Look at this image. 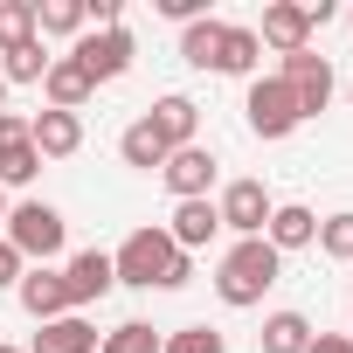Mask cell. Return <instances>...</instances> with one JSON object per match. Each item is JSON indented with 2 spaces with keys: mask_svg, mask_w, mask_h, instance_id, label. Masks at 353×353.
<instances>
[{
  "mask_svg": "<svg viewBox=\"0 0 353 353\" xmlns=\"http://www.w3.org/2000/svg\"><path fill=\"white\" fill-rule=\"evenodd\" d=\"M21 270H28V263L14 256V243H8V236H0V291H14V284H21Z\"/></svg>",
  "mask_w": 353,
  "mask_h": 353,
  "instance_id": "obj_30",
  "label": "cell"
},
{
  "mask_svg": "<svg viewBox=\"0 0 353 353\" xmlns=\"http://www.w3.org/2000/svg\"><path fill=\"white\" fill-rule=\"evenodd\" d=\"M35 173H42V152L28 145V118L0 111V188H28Z\"/></svg>",
  "mask_w": 353,
  "mask_h": 353,
  "instance_id": "obj_11",
  "label": "cell"
},
{
  "mask_svg": "<svg viewBox=\"0 0 353 353\" xmlns=\"http://www.w3.org/2000/svg\"><path fill=\"white\" fill-rule=\"evenodd\" d=\"M0 111H8V77H0Z\"/></svg>",
  "mask_w": 353,
  "mask_h": 353,
  "instance_id": "obj_33",
  "label": "cell"
},
{
  "mask_svg": "<svg viewBox=\"0 0 353 353\" xmlns=\"http://www.w3.org/2000/svg\"><path fill=\"white\" fill-rule=\"evenodd\" d=\"M305 353H353V339H346V332H312Z\"/></svg>",
  "mask_w": 353,
  "mask_h": 353,
  "instance_id": "obj_31",
  "label": "cell"
},
{
  "mask_svg": "<svg viewBox=\"0 0 353 353\" xmlns=\"http://www.w3.org/2000/svg\"><path fill=\"white\" fill-rule=\"evenodd\" d=\"M145 125L166 139V152H181V145H194V132H201V104L181 97V90H166V97L145 111Z\"/></svg>",
  "mask_w": 353,
  "mask_h": 353,
  "instance_id": "obj_15",
  "label": "cell"
},
{
  "mask_svg": "<svg viewBox=\"0 0 353 353\" xmlns=\"http://www.w3.org/2000/svg\"><path fill=\"white\" fill-rule=\"evenodd\" d=\"M256 63H263L256 28H236L229 21V35H222V77H256Z\"/></svg>",
  "mask_w": 353,
  "mask_h": 353,
  "instance_id": "obj_22",
  "label": "cell"
},
{
  "mask_svg": "<svg viewBox=\"0 0 353 353\" xmlns=\"http://www.w3.org/2000/svg\"><path fill=\"white\" fill-rule=\"evenodd\" d=\"M270 208H277V201H270L263 181H229L222 201H215V215H222V229H236V243H243V236H263Z\"/></svg>",
  "mask_w": 353,
  "mask_h": 353,
  "instance_id": "obj_9",
  "label": "cell"
},
{
  "mask_svg": "<svg viewBox=\"0 0 353 353\" xmlns=\"http://www.w3.org/2000/svg\"><path fill=\"white\" fill-rule=\"evenodd\" d=\"M111 270H118V284H132V291H181V284H194V256L188 250H173V236L152 222V229H132L118 250H111Z\"/></svg>",
  "mask_w": 353,
  "mask_h": 353,
  "instance_id": "obj_1",
  "label": "cell"
},
{
  "mask_svg": "<svg viewBox=\"0 0 353 353\" xmlns=\"http://www.w3.org/2000/svg\"><path fill=\"white\" fill-rule=\"evenodd\" d=\"M70 56L83 63V77H90V83H118V77L132 70V56H139V49H132V35H125V28H83Z\"/></svg>",
  "mask_w": 353,
  "mask_h": 353,
  "instance_id": "obj_7",
  "label": "cell"
},
{
  "mask_svg": "<svg viewBox=\"0 0 353 353\" xmlns=\"http://www.w3.org/2000/svg\"><path fill=\"white\" fill-rule=\"evenodd\" d=\"M159 181H166V194H173V201H208V194H215V181H222V166H215V152L194 139V145H181V152H166Z\"/></svg>",
  "mask_w": 353,
  "mask_h": 353,
  "instance_id": "obj_6",
  "label": "cell"
},
{
  "mask_svg": "<svg viewBox=\"0 0 353 353\" xmlns=\"http://www.w3.org/2000/svg\"><path fill=\"white\" fill-rule=\"evenodd\" d=\"M97 325L83 319V312H63V319H49L35 339H28V353H97Z\"/></svg>",
  "mask_w": 353,
  "mask_h": 353,
  "instance_id": "obj_18",
  "label": "cell"
},
{
  "mask_svg": "<svg viewBox=\"0 0 353 353\" xmlns=\"http://www.w3.org/2000/svg\"><path fill=\"white\" fill-rule=\"evenodd\" d=\"M0 229H8V188H0Z\"/></svg>",
  "mask_w": 353,
  "mask_h": 353,
  "instance_id": "obj_32",
  "label": "cell"
},
{
  "mask_svg": "<svg viewBox=\"0 0 353 353\" xmlns=\"http://www.w3.org/2000/svg\"><path fill=\"white\" fill-rule=\"evenodd\" d=\"M90 28H125V0H83Z\"/></svg>",
  "mask_w": 353,
  "mask_h": 353,
  "instance_id": "obj_29",
  "label": "cell"
},
{
  "mask_svg": "<svg viewBox=\"0 0 353 353\" xmlns=\"http://www.w3.org/2000/svg\"><path fill=\"white\" fill-rule=\"evenodd\" d=\"M159 353H229V339L215 325H181V332H166Z\"/></svg>",
  "mask_w": 353,
  "mask_h": 353,
  "instance_id": "obj_27",
  "label": "cell"
},
{
  "mask_svg": "<svg viewBox=\"0 0 353 353\" xmlns=\"http://www.w3.org/2000/svg\"><path fill=\"white\" fill-rule=\"evenodd\" d=\"M284 277V256L263 243V236H243V243H229V256L215 263V298L229 305V312H250V305H263V291Z\"/></svg>",
  "mask_w": 353,
  "mask_h": 353,
  "instance_id": "obj_2",
  "label": "cell"
},
{
  "mask_svg": "<svg viewBox=\"0 0 353 353\" xmlns=\"http://www.w3.org/2000/svg\"><path fill=\"white\" fill-rule=\"evenodd\" d=\"M166 236H173V250H208L215 236H222V215H215V201H173V222H166Z\"/></svg>",
  "mask_w": 353,
  "mask_h": 353,
  "instance_id": "obj_16",
  "label": "cell"
},
{
  "mask_svg": "<svg viewBox=\"0 0 353 353\" xmlns=\"http://www.w3.org/2000/svg\"><path fill=\"white\" fill-rule=\"evenodd\" d=\"M346 339H353V332H346Z\"/></svg>",
  "mask_w": 353,
  "mask_h": 353,
  "instance_id": "obj_37",
  "label": "cell"
},
{
  "mask_svg": "<svg viewBox=\"0 0 353 353\" xmlns=\"http://www.w3.org/2000/svg\"><path fill=\"white\" fill-rule=\"evenodd\" d=\"M319 250H325L332 263H353V208H339V215L319 222Z\"/></svg>",
  "mask_w": 353,
  "mask_h": 353,
  "instance_id": "obj_28",
  "label": "cell"
},
{
  "mask_svg": "<svg viewBox=\"0 0 353 353\" xmlns=\"http://www.w3.org/2000/svg\"><path fill=\"white\" fill-rule=\"evenodd\" d=\"M63 291H70V312H83V305L111 298V291H118V270H111V256H104V250H77V256L63 263Z\"/></svg>",
  "mask_w": 353,
  "mask_h": 353,
  "instance_id": "obj_10",
  "label": "cell"
},
{
  "mask_svg": "<svg viewBox=\"0 0 353 353\" xmlns=\"http://www.w3.org/2000/svg\"><path fill=\"white\" fill-rule=\"evenodd\" d=\"M256 346H263V353H305V346H312V319H305V312H270L263 332H256Z\"/></svg>",
  "mask_w": 353,
  "mask_h": 353,
  "instance_id": "obj_21",
  "label": "cell"
},
{
  "mask_svg": "<svg viewBox=\"0 0 353 353\" xmlns=\"http://www.w3.org/2000/svg\"><path fill=\"white\" fill-rule=\"evenodd\" d=\"M90 14L83 0H35V35H83Z\"/></svg>",
  "mask_w": 353,
  "mask_h": 353,
  "instance_id": "obj_23",
  "label": "cell"
},
{
  "mask_svg": "<svg viewBox=\"0 0 353 353\" xmlns=\"http://www.w3.org/2000/svg\"><path fill=\"white\" fill-rule=\"evenodd\" d=\"M35 42V0H0V56Z\"/></svg>",
  "mask_w": 353,
  "mask_h": 353,
  "instance_id": "obj_25",
  "label": "cell"
},
{
  "mask_svg": "<svg viewBox=\"0 0 353 353\" xmlns=\"http://www.w3.org/2000/svg\"><path fill=\"white\" fill-rule=\"evenodd\" d=\"M263 243H270L277 256L312 250V243H319V215H312L305 201H277V208H270V222H263Z\"/></svg>",
  "mask_w": 353,
  "mask_h": 353,
  "instance_id": "obj_14",
  "label": "cell"
},
{
  "mask_svg": "<svg viewBox=\"0 0 353 353\" xmlns=\"http://www.w3.org/2000/svg\"><path fill=\"white\" fill-rule=\"evenodd\" d=\"M97 353H159V332H152L145 319H125V325H111V332L97 339Z\"/></svg>",
  "mask_w": 353,
  "mask_h": 353,
  "instance_id": "obj_26",
  "label": "cell"
},
{
  "mask_svg": "<svg viewBox=\"0 0 353 353\" xmlns=\"http://www.w3.org/2000/svg\"><path fill=\"white\" fill-rule=\"evenodd\" d=\"M118 159H125L132 173H159V166H166V139H159L145 118H132V125L118 132Z\"/></svg>",
  "mask_w": 353,
  "mask_h": 353,
  "instance_id": "obj_19",
  "label": "cell"
},
{
  "mask_svg": "<svg viewBox=\"0 0 353 353\" xmlns=\"http://www.w3.org/2000/svg\"><path fill=\"white\" fill-rule=\"evenodd\" d=\"M346 28H353V8H346Z\"/></svg>",
  "mask_w": 353,
  "mask_h": 353,
  "instance_id": "obj_35",
  "label": "cell"
},
{
  "mask_svg": "<svg viewBox=\"0 0 353 353\" xmlns=\"http://www.w3.org/2000/svg\"><path fill=\"white\" fill-rule=\"evenodd\" d=\"M49 63H56V56H49V49H42V35H35V42H21V49L0 56V77H8V83H42V77H49Z\"/></svg>",
  "mask_w": 353,
  "mask_h": 353,
  "instance_id": "obj_24",
  "label": "cell"
},
{
  "mask_svg": "<svg viewBox=\"0 0 353 353\" xmlns=\"http://www.w3.org/2000/svg\"><path fill=\"white\" fill-rule=\"evenodd\" d=\"M42 97H49V111H83V104L97 97V83L83 77V63H77V56H56V63H49V77H42Z\"/></svg>",
  "mask_w": 353,
  "mask_h": 353,
  "instance_id": "obj_17",
  "label": "cell"
},
{
  "mask_svg": "<svg viewBox=\"0 0 353 353\" xmlns=\"http://www.w3.org/2000/svg\"><path fill=\"white\" fill-rule=\"evenodd\" d=\"M14 243V256L21 263H56L63 256V243H70V222H63V208H49V201H14L8 208V229H0Z\"/></svg>",
  "mask_w": 353,
  "mask_h": 353,
  "instance_id": "obj_3",
  "label": "cell"
},
{
  "mask_svg": "<svg viewBox=\"0 0 353 353\" xmlns=\"http://www.w3.org/2000/svg\"><path fill=\"white\" fill-rule=\"evenodd\" d=\"M222 35H229V21L201 14V21H188V35H181V56H188L194 70H222Z\"/></svg>",
  "mask_w": 353,
  "mask_h": 353,
  "instance_id": "obj_20",
  "label": "cell"
},
{
  "mask_svg": "<svg viewBox=\"0 0 353 353\" xmlns=\"http://www.w3.org/2000/svg\"><path fill=\"white\" fill-rule=\"evenodd\" d=\"M346 97H353V83H346Z\"/></svg>",
  "mask_w": 353,
  "mask_h": 353,
  "instance_id": "obj_36",
  "label": "cell"
},
{
  "mask_svg": "<svg viewBox=\"0 0 353 353\" xmlns=\"http://www.w3.org/2000/svg\"><path fill=\"white\" fill-rule=\"evenodd\" d=\"M312 35H319V21H312L305 0H270V8H263V28H256V42H263V49L298 56V49H312Z\"/></svg>",
  "mask_w": 353,
  "mask_h": 353,
  "instance_id": "obj_8",
  "label": "cell"
},
{
  "mask_svg": "<svg viewBox=\"0 0 353 353\" xmlns=\"http://www.w3.org/2000/svg\"><path fill=\"white\" fill-rule=\"evenodd\" d=\"M0 353H28V346H0Z\"/></svg>",
  "mask_w": 353,
  "mask_h": 353,
  "instance_id": "obj_34",
  "label": "cell"
},
{
  "mask_svg": "<svg viewBox=\"0 0 353 353\" xmlns=\"http://www.w3.org/2000/svg\"><path fill=\"white\" fill-rule=\"evenodd\" d=\"M14 298H21V312H28L35 325H49V319H63V312H70L63 270H49V263H28V270H21V284H14Z\"/></svg>",
  "mask_w": 353,
  "mask_h": 353,
  "instance_id": "obj_12",
  "label": "cell"
},
{
  "mask_svg": "<svg viewBox=\"0 0 353 353\" xmlns=\"http://www.w3.org/2000/svg\"><path fill=\"white\" fill-rule=\"evenodd\" d=\"M277 83L298 97V118H319V111L332 104V90H339V77H332V56H319V49H298V56H284V63H277Z\"/></svg>",
  "mask_w": 353,
  "mask_h": 353,
  "instance_id": "obj_4",
  "label": "cell"
},
{
  "mask_svg": "<svg viewBox=\"0 0 353 353\" xmlns=\"http://www.w3.org/2000/svg\"><path fill=\"white\" fill-rule=\"evenodd\" d=\"M28 145H35L42 159H70V152L83 145V118H77V111H49V104H42V111L28 118Z\"/></svg>",
  "mask_w": 353,
  "mask_h": 353,
  "instance_id": "obj_13",
  "label": "cell"
},
{
  "mask_svg": "<svg viewBox=\"0 0 353 353\" xmlns=\"http://www.w3.org/2000/svg\"><path fill=\"white\" fill-rule=\"evenodd\" d=\"M243 118H250V132L256 139H291L305 118H298V97L277 83V77H250V90H243Z\"/></svg>",
  "mask_w": 353,
  "mask_h": 353,
  "instance_id": "obj_5",
  "label": "cell"
}]
</instances>
